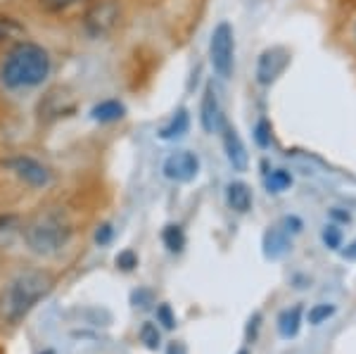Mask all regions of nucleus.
<instances>
[{
  "label": "nucleus",
  "instance_id": "1",
  "mask_svg": "<svg viewBox=\"0 0 356 354\" xmlns=\"http://www.w3.org/2000/svg\"><path fill=\"white\" fill-rule=\"evenodd\" d=\"M50 74V55L43 45L31 41H19L13 45L0 67V79L8 88H36Z\"/></svg>",
  "mask_w": 356,
  "mask_h": 354
},
{
  "label": "nucleus",
  "instance_id": "2",
  "mask_svg": "<svg viewBox=\"0 0 356 354\" xmlns=\"http://www.w3.org/2000/svg\"><path fill=\"white\" fill-rule=\"evenodd\" d=\"M22 233H24V241L33 255L53 257L72 241V224L65 219V214L48 209V212L31 216Z\"/></svg>",
  "mask_w": 356,
  "mask_h": 354
},
{
  "label": "nucleus",
  "instance_id": "3",
  "mask_svg": "<svg viewBox=\"0 0 356 354\" xmlns=\"http://www.w3.org/2000/svg\"><path fill=\"white\" fill-rule=\"evenodd\" d=\"M53 288V278L43 271H24L8 285L3 298V314L8 321H19Z\"/></svg>",
  "mask_w": 356,
  "mask_h": 354
},
{
  "label": "nucleus",
  "instance_id": "4",
  "mask_svg": "<svg viewBox=\"0 0 356 354\" xmlns=\"http://www.w3.org/2000/svg\"><path fill=\"white\" fill-rule=\"evenodd\" d=\"M209 62L214 67L216 77L221 79H231L235 70V33L233 26L228 22L216 24V29L211 31V41H209Z\"/></svg>",
  "mask_w": 356,
  "mask_h": 354
},
{
  "label": "nucleus",
  "instance_id": "5",
  "mask_svg": "<svg viewBox=\"0 0 356 354\" xmlns=\"http://www.w3.org/2000/svg\"><path fill=\"white\" fill-rule=\"evenodd\" d=\"M119 3L117 0H95L88 10H86L83 17V26L88 31V36L93 38H102L107 33L114 31V26L119 24Z\"/></svg>",
  "mask_w": 356,
  "mask_h": 354
},
{
  "label": "nucleus",
  "instance_id": "6",
  "mask_svg": "<svg viewBox=\"0 0 356 354\" xmlns=\"http://www.w3.org/2000/svg\"><path fill=\"white\" fill-rule=\"evenodd\" d=\"M288 65H290V53L283 45L266 48L259 55V62H257V81L261 86H271L273 81H278L280 74L288 70Z\"/></svg>",
  "mask_w": 356,
  "mask_h": 354
},
{
  "label": "nucleus",
  "instance_id": "7",
  "mask_svg": "<svg viewBox=\"0 0 356 354\" xmlns=\"http://www.w3.org/2000/svg\"><path fill=\"white\" fill-rule=\"evenodd\" d=\"M162 171L169 181L188 184V181H193L200 174V157L191 150H178L174 155L166 157Z\"/></svg>",
  "mask_w": 356,
  "mask_h": 354
},
{
  "label": "nucleus",
  "instance_id": "8",
  "mask_svg": "<svg viewBox=\"0 0 356 354\" xmlns=\"http://www.w3.org/2000/svg\"><path fill=\"white\" fill-rule=\"evenodd\" d=\"M8 167L15 171V176L19 181H24L26 186H31V188H45L53 181V176H50V171L45 164H41L38 159H33V157H15V159H10L8 162Z\"/></svg>",
  "mask_w": 356,
  "mask_h": 354
},
{
  "label": "nucleus",
  "instance_id": "9",
  "mask_svg": "<svg viewBox=\"0 0 356 354\" xmlns=\"http://www.w3.org/2000/svg\"><path fill=\"white\" fill-rule=\"evenodd\" d=\"M223 131V150H226V157L231 162V167L235 171H247V164H250V155H247V147L243 138H240L238 129L231 127V124H221Z\"/></svg>",
  "mask_w": 356,
  "mask_h": 354
},
{
  "label": "nucleus",
  "instance_id": "10",
  "mask_svg": "<svg viewBox=\"0 0 356 354\" xmlns=\"http://www.w3.org/2000/svg\"><path fill=\"white\" fill-rule=\"evenodd\" d=\"M200 124H202L204 134H214V131L221 129L223 117H221V105L219 98H216L214 86H207L204 95H202V105H200Z\"/></svg>",
  "mask_w": 356,
  "mask_h": 354
},
{
  "label": "nucleus",
  "instance_id": "11",
  "mask_svg": "<svg viewBox=\"0 0 356 354\" xmlns=\"http://www.w3.org/2000/svg\"><path fill=\"white\" fill-rule=\"evenodd\" d=\"M226 202L233 212L247 214L252 209V202H254V198H252V188L247 184H243V181H233V184H228V188H226Z\"/></svg>",
  "mask_w": 356,
  "mask_h": 354
},
{
  "label": "nucleus",
  "instance_id": "12",
  "mask_svg": "<svg viewBox=\"0 0 356 354\" xmlns=\"http://www.w3.org/2000/svg\"><path fill=\"white\" fill-rule=\"evenodd\" d=\"M288 250H290V238L285 231H280V228H268V231L264 233V255H266L268 259H280Z\"/></svg>",
  "mask_w": 356,
  "mask_h": 354
},
{
  "label": "nucleus",
  "instance_id": "13",
  "mask_svg": "<svg viewBox=\"0 0 356 354\" xmlns=\"http://www.w3.org/2000/svg\"><path fill=\"white\" fill-rule=\"evenodd\" d=\"M188 127H191V117H188V110H183L181 107V110H178L174 117H171L169 122L157 131V136L162 140H176V138H181V136L188 134Z\"/></svg>",
  "mask_w": 356,
  "mask_h": 354
},
{
  "label": "nucleus",
  "instance_id": "14",
  "mask_svg": "<svg viewBox=\"0 0 356 354\" xmlns=\"http://www.w3.org/2000/svg\"><path fill=\"white\" fill-rule=\"evenodd\" d=\"M302 305H295L292 309H285L283 314L278 316V333L280 338L290 340V338H297L302 328Z\"/></svg>",
  "mask_w": 356,
  "mask_h": 354
},
{
  "label": "nucleus",
  "instance_id": "15",
  "mask_svg": "<svg viewBox=\"0 0 356 354\" xmlns=\"http://www.w3.org/2000/svg\"><path fill=\"white\" fill-rule=\"evenodd\" d=\"M126 114V107L124 102L119 100H102L90 110V117L93 122H100V124H112V122H119Z\"/></svg>",
  "mask_w": 356,
  "mask_h": 354
},
{
  "label": "nucleus",
  "instance_id": "16",
  "mask_svg": "<svg viewBox=\"0 0 356 354\" xmlns=\"http://www.w3.org/2000/svg\"><path fill=\"white\" fill-rule=\"evenodd\" d=\"M22 36H24V26H22L17 19H13V17L0 15V45L13 43Z\"/></svg>",
  "mask_w": 356,
  "mask_h": 354
},
{
  "label": "nucleus",
  "instance_id": "17",
  "mask_svg": "<svg viewBox=\"0 0 356 354\" xmlns=\"http://www.w3.org/2000/svg\"><path fill=\"white\" fill-rule=\"evenodd\" d=\"M138 338H140L143 345L147 347L150 352H157L159 345H162V330H159L157 323L152 321H145L140 326V330H138Z\"/></svg>",
  "mask_w": 356,
  "mask_h": 354
},
{
  "label": "nucleus",
  "instance_id": "18",
  "mask_svg": "<svg viewBox=\"0 0 356 354\" xmlns=\"http://www.w3.org/2000/svg\"><path fill=\"white\" fill-rule=\"evenodd\" d=\"M162 241L169 252H181L186 248V233H183V228L178 224H169L162 231Z\"/></svg>",
  "mask_w": 356,
  "mask_h": 354
},
{
  "label": "nucleus",
  "instance_id": "19",
  "mask_svg": "<svg viewBox=\"0 0 356 354\" xmlns=\"http://www.w3.org/2000/svg\"><path fill=\"white\" fill-rule=\"evenodd\" d=\"M264 184H266L268 193H283L292 186V176H290V171H285V169H273L266 174Z\"/></svg>",
  "mask_w": 356,
  "mask_h": 354
},
{
  "label": "nucleus",
  "instance_id": "20",
  "mask_svg": "<svg viewBox=\"0 0 356 354\" xmlns=\"http://www.w3.org/2000/svg\"><path fill=\"white\" fill-rule=\"evenodd\" d=\"M335 312H337L335 305H325V302L323 305H314L307 314L309 326H321V323H325L330 316H335Z\"/></svg>",
  "mask_w": 356,
  "mask_h": 354
},
{
  "label": "nucleus",
  "instance_id": "21",
  "mask_svg": "<svg viewBox=\"0 0 356 354\" xmlns=\"http://www.w3.org/2000/svg\"><path fill=\"white\" fill-rule=\"evenodd\" d=\"M254 143L259 147H271V143H273V136H271V124L266 122V119H259V122L254 124Z\"/></svg>",
  "mask_w": 356,
  "mask_h": 354
},
{
  "label": "nucleus",
  "instance_id": "22",
  "mask_svg": "<svg viewBox=\"0 0 356 354\" xmlns=\"http://www.w3.org/2000/svg\"><path fill=\"white\" fill-rule=\"evenodd\" d=\"M321 238H323L325 248H330V250H340L342 248V231L335 224L325 226L323 233H321Z\"/></svg>",
  "mask_w": 356,
  "mask_h": 354
},
{
  "label": "nucleus",
  "instance_id": "23",
  "mask_svg": "<svg viewBox=\"0 0 356 354\" xmlns=\"http://www.w3.org/2000/svg\"><path fill=\"white\" fill-rule=\"evenodd\" d=\"M79 3H83V0H38V5L45 13H65V10L74 8Z\"/></svg>",
  "mask_w": 356,
  "mask_h": 354
},
{
  "label": "nucleus",
  "instance_id": "24",
  "mask_svg": "<svg viewBox=\"0 0 356 354\" xmlns=\"http://www.w3.org/2000/svg\"><path fill=\"white\" fill-rule=\"evenodd\" d=\"M157 323H162L166 330L176 328V316H174V312H171V305H166V302L157 305Z\"/></svg>",
  "mask_w": 356,
  "mask_h": 354
},
{
  "label": "nucleus",
  "instance_id": "25",
  "mask_svg": "<svg viewBox=\"0 0 356 354\" xmlns=\"http://www.w3.org/2000/svg\"><path fill=\"white\" fill-rule=\"evenodd\" d=\"M117 266L122 271H134L138 266V255L134 252V250H124V252L117 255Z\"/></svg>",
  "mask_w": 356,
  "mask_h": 354
},
{
  "label": "nucleus",
  "instance_id": "26",
  "mask_svg": "<svg viewBox=\"0 0 356 354\" xmlns=\"http://www.w3.org/2000/svg\"><path fill=\"white\" fill-rule=\"evenodd\" d=\"M112 238H114V228L112 224H102V226H97V231H95V243L100 245H110L112 243Z\"/></svg>",
  "mask_w": 356,
  "mask_h": 354
},
{
  "label": "nucleus",
  "instance_id": "27",
  "mask_svg": "<svg viewBox=\"0 0 356 354\" xmlns=\"http://www.w3.org/2000/svg\"><path fill=\"white\" fill-rule=\"evenodd\" d=\"M131 302H134L136 307H140V309H147V307L152 305V295L147 293V290H136V293L131 295Z\"/></svg>",
  "mask_w": 356,
  "mask_h": 354
},
{
  "label": "nucleus",
  "instance_id": "28",
  "mask_svg": "<svg viewBox=\"0 0 356 354\" xmlns=\"http://www.w3.org/2000/svg\"><path fill=\"white\" fill-rule=\"evenodd\" d=\"M259 321H261V314H254V316L250 319V326H247V340H254L257 338V328H259Z\"/></svg>",
  "mask_w": 356,
  "mask_h": 354
},
{
  "label": "nucleus",
  "instance_id": "29",
  "mask_svg": "<svg viewBox=\"0 0 356 354\" xmlns=\"http://www.w3.org/2000/svg\"><path fill=\"white\" fill-rule=\"evenodd\" d=\"M342 257H344V259H352V262H356V241H354L352 245H347V248L342 250Z\"/></svg>",
  "mask_w": 356,
  "mask_h": 354
},
{
  "label": "nucleus",
  "instance_id": "30",
  "mask_svg": "<svg viewBox=\"0 0 356 354\" xmlns=\"http://www.w3.org/2000/svg\"><path fill=\"white\" fill-rule=\"evenodd\" d=\"M330 214H332V219H337V221H344V224H349V219H352V216H349V212H340V209H330Z\"/></svg>",
  "mask_w": 356,
  "mask_h": 354
},
{
  "label": "nucleus",
  "instance_id": "31",
  "mask_svg": "<svg viewBox=\"0 0 356 354\" xmlns=\"http://www.w3.org/2000/svg\"><path fill=\"white\" fill-rule=\"evenodd\" d=\"M166 354H186V347H183L181 342H171V345L166 347Z\"/></svg>",
  "mask_w": 356,
  "mask_h": 354
},
{
  "label": "nucleus",
  "instance_id": "32",
  "mask_svg": "<svg viewBox=\"0 0 356 354\" xmlns=\"http://www.w3.org/2000/svg\"><path fill=\"white\" fill-rule=\"evenodd\" d=\"M238 354H247V350H240V352H238Z\"/></svg>",
  "mask_w": 356,
  "mask_h": 354
}]
</instances>
